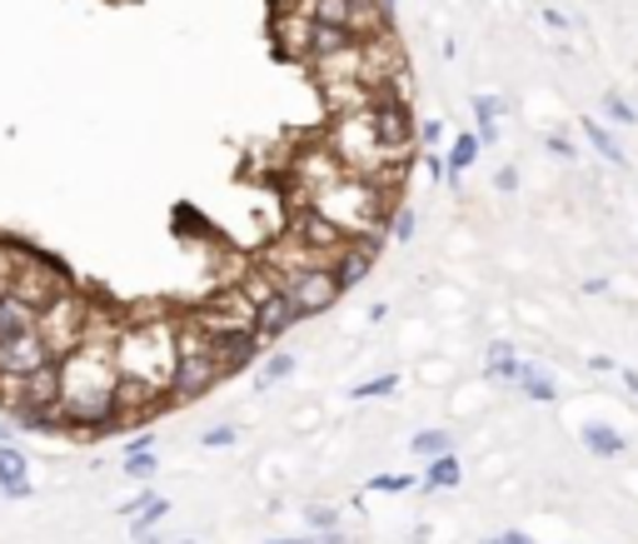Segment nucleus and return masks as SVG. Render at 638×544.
Instances as JSON below:
<instances>
[{
	"label": "nucleus",
	"mask_w": 638,
	"mask_h": 544,
	"mask_svg": "<svg viewBox=\"0 0 638 544\" xmlns=\"http://www.w3.org/2000/svg\"><path fill=\"white\" fill-rule=\"evenodd\" d=\"M579 440H584V449L589 455H598V459H618L624 455V435H618L614 425H604V420H589L584 430H579Z\"/></svg>",
	"instance_id": "nucleus-15"
},
{
	"label": "nucleus",
	"mask_w": 638,
	"mask_h": 544,
	"mask_svg": "<svg viewBox=\"0 0 638 544\" xmlns=\"http://www.w3.org/2000/svg\"><path fill=\"white\" fill-rule=\"evenodd\" d=\"M514 385H519L529 400H539V404L559 400V385H553V375L544 370V365H534V359H524V365H519V380H514Z\"/></svg>",
	"instance_id": "nucleus-16"
},
{
	"label": "nucleus",
	"mask_w": 638,
	"mask_h": 544,
	"mask_svg": "<svg viewBox=\"0 0 638 544\" xmlns=\"http://www.w3.org/2000/svg\"><path fill=\"white\" fill-rule=\"evenodd\" d=\"M474 135H479V145H494L499 141V125H479Z\"/></svg>",
	"instance_id": "nucleus-39"
},
{
	"label": "nucleus",
	"mask_w": 638,
	"mask_h": 544,
	"mask_svg": "<svg viewBox=\"0 0 638 544\" xmlns=\"http://www.w3.org/2000/svg\"><path fill=\"white\" fill-rule=\"evenodd\" d=\"M125 449H155V435H145V430H141V435H135Z\"/></svg>",
	"instance_id": "nucleus-41"
},
{
	"label": "nucleus",
	"mask_w": 638,
	"mask_h": 544,
	"mask_svg": "<svg viewBox=\"0 0 638 544\" xmlns=\"http://www.w3.org/2000/svg\"><path fill=\"white\" fill-rule=\"evenodd\" d=\"M474 115H479V125H499L504 100H499V96H474Z\"/></svg>",
	"instance_id": "nucleus-29"
},
{
	"label": "nucleus",
	"mask_w": 638,
	"mask_h": 544,
	"mask_svg": "<svg viewBox=\"0 0 638 544\" xmlns=\"http://www.w3.org/2000/svg\"><path fill=\"white\" fill-rule=\"evenodd\" d=\"M235 440H239V430H230V425H210L205 435H200V445H205V449H230Z\"/></svg>",
	"instance_id": "nucleus-31"
},
{
	"label": "nucleus",
	"mask_w": 638,
	"mask_h": 544,
	"mask_svg": "<svg viewBox=\"0 0 638 544\" xmlns=\"http://www.w3.org/2000/svg\"><path fill=\"white\" fill-rule=\"evenodd\" d=\"M35 315H41V310H35L31 300H21L15 290L0 295V345H11V340L31 335V330H35Z\"/></svg>",
	"instance_id": "nucleus-10"
},
{
	"label": "nucleus",
	"mask_w": 638,
	"mask_h": 544,
	"mask_svg": "<svg viewBox=\"0 0 638 544\" xmlns=\"http://www.w3.org/2000/svg\"><path fill=\"white\" fill-rule=\"evenodd\" d=\"M410 449L419 459H439V455H455V435H444V430H424V435L410 440Z\"/></svg>",
	"instance_id": "nucleus-21"
},
{
	"label": "nucleus",
	"mask_w": 638,
	"mask_h": 544,
	"mask_svg": "<svg viewBox=\"0 0 638 544\" xmlns=\"http://www.w3.org/2000/svg\"><path fill=\"white\" fill-rule=\"evenodd\" d=\"M414 230H419V215H414V206H400L390 215V225H384V235H394V240H414Z\"/></svg>",
	"instance_id": "nucleus-25"
},
{
	"label": "nucleus",
	"mask_w": 638,
	"mask_h": 544,
	"mask_svg": "<svg viewBox=\"0 0 638 544\" xmlns=\"http://www.w3.org/2000/svg\"><path fill=\"white\" fill-rule=\"evenodd\" d=\"M320 100H325L329 120L339 115H369L379 100L374 86H365V80H335V86H320Z\"/></svg>",
	"instance_id": "nucleus-7"
},
{
	"label": "nucleus",
	"mask_w": 638,
	"mask_h": 544,
	"mask_svg": "<svg viewBox=\"0 0 638 544\" xmlns=\"http://www.w3.org/2000/svg\"><path fill=\"white\" fill-rule=\"evenodd\" d=\"M280 295L294 306V315L310 320V315L335 310L345 290H339V280H335V270H329V265H314V270H300V275H290V280H280Z\"/></svg>",
	"instance_id": "nucleus-5"
},
{
	"label": "nucleus",
	"mask_w": 638,
	"mask_h": 544,
	"mask_svg": "<svg viewBox=\"0 0 638 544\" xmlns=\"http://www.w3.org/2000/svg\"><path fill=\"white\" fill-rule=\"evenodd\" d=\"M414 485H419L414 475H374L369 479V490L374 495H404V490H414Z\"/></svg>",
	"instance_id": "nucleus-28"
},
{
	"label": "nucleus",
	"mask_w": 638,
	"mask_h": 544,
	"mask_svg": "<svg viewBox=\"0 0 638 544\" xmlns=\"http://www.w3.org/2000/svg\"><path fill=\"white\" fill-rule=\"evenodd\" d=\"M459 485V455H439L429 459V469H424L419 479V495H434V490H455Z\"/></svg>",
	"instance_id": "nucleus-18"
},
{
	"label": "nucleus",
	"mask_w": 638,
	"mask_h": 544,
	"mask_svg": "<svg viewBox=\"0 0 638 544\" xmlns=\"http://www.w3.org/2000/svg\"><path fill=\"white\" fill-rule=\"evenodd\" d=\"M90 315H96V300H90L86 290H66V295H55L51 306H41V315H35V335H41V345L51 349L55 359H66L86 345Z\"/></svg>",
	"instance_id": "nucleus-2"
},
{
	"label": "nucleus",
	"mask_w": 638,
	"mask_h": 544,
	"mask_svg": "<svg viewBox=\"0 0 638 544\" xmlns=\"http://www.w3.org/2000/svg\"><path fill=\"white\" fill-rule=\"evenodd\" d=\"M439 141H444V125H439V120H424V125H419V145H424V151H434Z\"/></svg>",
	"instance_id": "nucleus-33"
},
{
	"label": "nucleus",
	"mask_w": 638,
	"mask_h": 544,
	"mask_svg": "<svg viewBox=\"0 0 638 544\" xmlns=\"http://www.w3.org/2000/svg\"><path fill=\"white\" fill-rule=\"evenodd\" d=\"M484 544H534L529 534H519V530H504V534H489Z\"/></svg>",
	"instance_id": "nucleus-35"
},
{
	"label": "nucleus",
	"mask_w": 638,
	"mask_h": 544,
	"mask_svg": "<svg viewBox=\"0 0 638 544\" xmlns=\"http://www.w3.org/2000/svg\"><path fill=\"white\" fill-rule=\"evenodd\" d=\"M165 514H170V500H160V495H155V500L145 504V510H135V514H131V534H150L155 524L165 520Z\"/></svg>",
	"instance_id": "nucleus-23"
},
{
	"label": "nucleus",
	"mask_w": 638,
	"mask_h": 544,
	"mask_svg": "<svg viewBox=\"0 0 638 544\" xmlns=\"http://www.w3.org/2000/svg\"><path fill=\"white\" fill-rule=\"evenodd\" d=\"M294 375V355H280V349H275V355H265V365H260V375H255V390H275V385L280 380H290Z\"/></svg>",
	"instance_id": "nucleus-20"
},
{
	"label": "nucleus",
	"mask_w": 638,
	"mask_h": 544,
	"mask_svg": "<svg viewBox=\"0 0 638 544\" xmlns=\"http://www.w3.org/2000/svg\"><path fill=\"white\" fill-rule=\"evenodd\" d=\"M220 380H225V375H220V359H215V340H210L205 330H195L184 315H175V370H170V385H165V400L195 404V400H205Z\"/></svg>",
	"instance_id": "nucleus-1"
},
{
	"label": "nucleus",
	"mask_w": 638,
	"mask_h": 544,
	"mask_svg": "<svg viewBox=\"0 0 638 544\" xmlns=\"http://www.w3.org/2000/svg\"><path fill=\"white\" fill-rule=\"evenodd\" d=\"M310 530L314 534L339 530V510H335V504H314V510H310Z\"/></svg>",
	"instance_id": "nucleus-30"
},
{
	"label": "nucleus",
	"mask_w": 638,
	"mask_h": 544,
	"mask_svg": "<svg viewBox=\"0 0 638 544\" xmlns=\"http://www.w3.org/2000/svg\"><path fill=\"white\" fill-rule=\"evenodd\" d=\"M419 160H424V170H429L434 180H444V155H419Z\"/></svg>",
	"instance_id": "nucleus-36"
},
{
	"label": "nucleus",
	"mask_w": 638,
	"mask_h": 544,
	"mask_svg": "<svg viewBox=\"0 0 638 544\" xmlns=\"http://www.w3.org/2000/svg\"><path fill=\"white\" fill-rule=\"evenodd\" d=\"M349 41H359V35L355 31H335V25H314L310 55H329V51H339V45H349Z\"/></svg>",
	"instance_id": "nucleus-22"
},
{
	"label": "nucleus",
	"mask_w": 638,
	"mask_h": 544,
	"mask_svg": "<svg viewBox=\"0 0 638 544\" xmlns=\"http://www.w3.org/2000/svg\"><path fill=\"white\" fill-rule=\"evenodd\" d=\"M374 5H379L384 15H394V5H400V0H374Z\"/></svg>",
	"instance_id": "nucleus-43"
},
{
	"label": "nucleus",
	"mask_w": 638,
	"mask_h": 544,
	"mask_svg": "<svg viewBox=\"0 0 638 544\" xmlns=\"http://www.w3.org/2000/svg\"><path fill=\"white\" fill-rule=\"evenodd\" d=\"M55 404H60V359H45L41 370H31L21 380V404H15V410H55ZM11 414H5V420H11Z\"/></svg>",
	"instance_id": "nucleus-8"
},
{
	"label": "nucleus",
	"mask_w": 638,
	"mask_h": 544,
	"mask_svg": "<svg viewBox=\"0 0 638 544\" xmlns=\"http://www.w3.org/2000/svg\"><path fill=\"white\" fill-rule=\"evenodd\" d=\"M519 365H524V359L514 355V345H504V340H499V345H489V365H484L489 380L514 385V380H519Z\"/></svg>",
	"instance_id": "nucleus-19"
},
{
	"label": "nucleus",
	"mask_w": 638,
	"mask_h": 544,
	"mask_svg": "<svg viewBox=\"0 0 638 544\" xmlns=\"http://www.w3.org/2000/svg\"><path fill=\"white\" fill-rule=\"evenodd\" d=\"M180 315L195 330H205L210 340H225V335H245V330H255L260 310H255V300H249L239 285H220V290H210L200 306L180 310Z\"/></svg>",
	"instance_id": "nucleus-4"
},
{
	"label": "nucleus",
	"mask_w": 638,
	"mask_h": 544,
	"mask_svg": "<svg viewBox=\"0 0 638 544\" xmlns=\"http://www.w3.org/2000/svg\"><path fill=\"white\" fill-rule=\"evenodd\" d=\"M494 186L504 190V196H514V190H519V170H514V165H504V170L494 175Z\"/></svg>",
	"instance_id": "nucleus-34"
},
{
	"label": "nucleus",
	"mask_w": 638,
	"mask_h": 544,
	"mask_svg": "<svg viewBox=\"0 0 638 544\" xmlns=\"http://www.w3.org/2000/svg\"><path fill=\"white\" fill-rule=\"evenodd\" d=\"M589 365H594L598 375H618V365H614V359H608V355H589Z\"/></svg>",
	"instance_id": "nucleus-37"
},
{
	"label": "nucleus",
	"mask_w": 638,
	"mask_h": 544,
	"mask_svg": "<svg viewBox=\"0 0 638 544\" xmlns=\"http://www.w3.org/2000/svg\"><path fill=\"white\" fill-rule=\"evenodd\" d=\"M11 290L21 295V300H31L35 310L51 306L55 295L76 290V280H70V270L55 255H45L41 245H31V240H15V275H11Z\"/></svg>",
	"instance_id": "nucleus-3"
},
{
	"label": "nucleus",
	"mask_w": 638,
	"mask_h": 544,
	"mask_svg": "<svg viewBox=\"0 0 638 544\" xmlns=\"http://www.w3.org/2000/svg\"><path fill=\"white\" fill-rule=\"evenodd\" d=\"M125 475H131V479H150L155 475V449H125Z\"/></svg>",
	"instance_id": "nucleus-27"
},
{
	"label": "nucleus",
	"mask_w": 638,
	"mask_h": 544,
	"mask_svg": "<svg viewBox=\"0 0 638 544\" xmlns=\"http://www.w3.org/2000/svg\"><path fill=\"white\" fill-rule=\"evenodd\" d=\"M265 340H260V330H245V335H225V340H215V359H220V375H239V370H249L255 359L265 355Z\"/></svg>",
	"instance_id": "nucleus-9"
},
{
	"label": "nucleus",
	"mask_w": 638,
	"mask_h": 544,
	"mask_svg": "<svg viewBox=\"0 0 638 544\" xmlns=\"http://www.w3.org/2000/svg\"><path fill=\"white\" fill-rule=\"evenodd\" d=\"M604 120H608V125H634L638 115H634V106H628L618 90H608V96H604Z\"/></svg>",
	"instance_id": "nucleus-26"
},
{
	"label": "nucleus",
	"mask_w": 638,
	"mask_h": 544,
	"mask_svg": "<svg viewBox=\"0 0 638 544\" xmlns=\"http://www.w3.org/2000/svg\"><path fill=\"white\" fill-rule=\"evenodd\" d=\"M5 440H15V425L5 420V414H0V445H5Z\"/></svg>",
	"instance_id": "nucleus-42"
},
{
	"label": "nucleus",
	"mask_w": 638,
	"mask_h": 544,
	"mask_svg": "<svg viewBox=\"0 0 638 544\" xmlns=\"http://www.w3.org/2000/svg\"><path fill=\"white\" fill-rule=\"evenodd\" d=\"M265 544H300V540H265Z\"/></svg>",
	"instance_id": "nucleus-44"
},
{
	"label": "nucleus",
	"mask_w": 638,
	"mask_h": 544,
	"mask_svg": "<svg viewBox=\"0 0 638 544\" xmlns=\"http://www.w3.org/2000/svg\"><path fill=\"white\" fill-rule=\"evenodd\" d=\"M400 390V375H379V380H365L349 390V400H384V395Z\"/></svg>",
	"instance_id": "nucleus-24"
},
{
	"label": "nucleus",
	"mask_w": 638,
	"mask_h": 544,
	"mask_svg": "<svg viewBox=\"0 0 638 544\" xmlns=\"http://www.w3.org/2000/svg\"><path fill=\"white\" fill-rule=\"evenodd\" d=\"M618 380H624V385H628V390H634V395H638V370H628V365H618Z\"/></svg>",
	"instance_id": "nucleus-40"
},
{
	"label": "nucleus",
	"mask_w": 638,
	"mask_h": 544,
	"mask_svg": "<svg viewBox=\"0 0 638 544\" xmlns=\"http://www.w3.org/2000/svg\"><path fill=\"white\" fill-rule=\"evenodd\" d=\"M0 370H5V345H0Z\"/></svg>",
	"instance_id": "nucleus-45"
},
{
	"label": "nucleus",
	"mask_w": 638,
	"mask_h": 544,
	"mask_svg": "<svg viewBox=\"0 0 638 544\" xmlns=\"http://www.w3.org/2000/svg\"><path fill=\"white\" fill-rule=\"evenodd\" d=\"M584 295H608V280H604V275H594V280H584Z\"/></svg>",
	"instance_id": "nucleus-38"
},
{
	"label": "nucleus",
	"mask_w": 638,
	"mask_h": 544,
	"mask_svg": "<svg viewBox=\"0 0 638 544\" xmlns=\"http://www.w3.org/2000/svg\"><path fill=\"white\" fill-rule=\"evenodd\" d=\"M579 125H584L589 145H594V151H598V155H604V160H608V165H618V170H624V165H628V155H624V145H618V141H614V135H608V125H604V120L584 115V120H579Z\"/></svg>",
	"instance_id": "nucleus-17"
},
{
	"label": "nucleus",
	"mask_w": 638,
	"mask_h": 544,
	"mask_svg": "<svg viewBox=\"0 0 638 544\" xmlns=\"http://www.w3.org/2000/svg\"><path fill=\"white\" fill-rule=\"evenodd\" d=\"M544 145H549V151L559 155V160H573V155H579V145H573L569 135H544Z\"/></svg>",
	"instance_id": "nucleus-32"
},
{
	"label": "nucleus",
	"mask_w": 638,
	"mask_h": 544,
	"mask_svg": "<svg viewBox=\"0 0 638 544\" xmlns=\"http://www.w3.org/2000/svg\"><path fill=\"white\" fill-rule=\"evenodd\" d=\"M294 325H300V315H294V306H290V300H284L280 290H275L270 300H265V306H260V320H255V330H260V340H265V345H275V340H280V335H290Z\"/></svg>",
	"instance_id": "nucleus-12"
},
{
	"label": "nucleus",
	"mask_w": 638,
	"mask_h": 544,
	"mask_svg": "<svg viewBox=\"0 0 638 544\" xmlns=\"http://www.w3.org/2000/svg\"><path fill=\"white\" fill-rule=\"evenodd\" d=\"M45 359H55V355L41 345V335L31 330V335H21V340H11V345H5V375H21V380H25L31 370H41Z\"/></svg>",
	"instance_id": "nucleus-13"
},
{
	"label": "nucleus",
	"mask_w": 638,
	"mask_h": 544,
	"mask_svg": "<svg viewBox=\"0 0 638 544\" xmlns=\"http://www.w3.org/2000/svg\"><path fill=\"white\" fill-rule=\"evenodd\" d=\"M0 495H5V500H25V495H31V459H25L11 440L0 445Z\"/></svg>",
	"instance_id": "nucleus-11"
},
{
	"label": "nucleus",
	"mask_w": 638,
	"mask_h": 544,
	"mask_svg": "<svg viewBox=\"0 0 638 544\" xmlns=\"http://www.w3.org/2000/svg\"><path fill=\"white\" fill-rule=\"evenodd\" d=\"M479 151H484V145H479V135L474 131H459L455 145L444 151V180H449V186H459V180H464V170L479 160Z\"/></svg>",
	"instance_id": "nucleus-14"
},
{
	"label": "nucleus",
	"mask_w": 638,
	"mask_h": 544,
	"mask_svg": "<svg viewBox=\"0 0 638 544\" xmlns=\"http://www.w3.org/2000/svg\"><path fill=\"white\" fill-rule=\"evenodd\" d=\"M270 35H275V51L294 66L310 60V41H314V21L304 11H270Z\"/></svg>",
	"instance_id": "nucleus-6"
}]
</instances>
